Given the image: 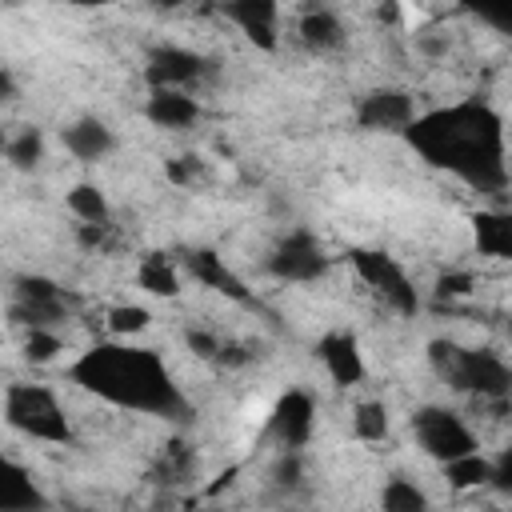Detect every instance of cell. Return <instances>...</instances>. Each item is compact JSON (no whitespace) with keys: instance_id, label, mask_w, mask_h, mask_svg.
<instances>
[{"instance_id":"1","label":"cell","mask_w":512,"mask_h":512,"mask_svg":"<svg viewBox=\"0 0 512 512\" xmlns=\"http://www.w3.org/2000/svg\"><path fill=\"white\" fill-rule=\"evenodd\" d=\"M404 136L428 164L464 176L480 192H504V124L488 104L472 100L456 108H436L428 116H412Z\"/></svg>"},{"instance_id":"2","label":"cell","mask_w":512,"mask_h":512,"mask_svg":"<svg viewBox=\"0 0 512 512\" xmlns=\"http://www.w3.org/2000/svg\"><path fill=\"white\" fill-rule=\"evenodd\" d=\"M68 376L116 404V408H132V412H148V416H168V420H184L188 416V400L176 388L172 372L164 368V360L152 348H136V344H96L88 348Z\"/></svg>"},{"instance_id":"3","label":"cell","mask_w":512,"mask_h":512,"mask_svg":"<svg viewBox=\"0 0 512 512\" xmlns=\"http://www.w3.org/2000/svg\"><path fill=\"white\" fill-rule=\"evenodd\" d=\"M428 364L436 368L440 380H448L456 392H472L480 400H508L512 372L508 364L488 352V348H460L452 340H432L428 344Z\"/></svg>"},{"instance_id":"4","label":"cell","mask_w":512,"mask_h":512,"mask_svg":"<svg viewBox=\"0 0 512 512\" xmlns=\"http://www.w3.org/2000/svg\"><path fill=\"white\" fill-rule=\"evenodd\" d=\"M4 420L32 436V440H48V444H72V424L56 400L52 388L44 384H8L4 392Z\"/></svg>"},{"instance_id":"5","label":"cell","mask_w":512,"mask_h":512,"mask_svg":"<svg viewBox=\"0 0 512 512\" xmlns=\"http://www.w3.org/2000/svg\"><path fill=\"white\" fill-rule=\"evenodd\" d=\"M412 432H416L420 448H424L432 460H440V464L452 460V456L476 452V436H472V428H468L452 408H436V404L420 408V412L412 416Z\"/></svg>"},{"instance_id":"6","label":"cell","mask_w":512,"mask_h":512,"mask_svg":"<svg viewBox=\"0 0 512 512\" xmlns=\"http://www.w3.org/2000/svg\"><path fill=\"white\" fill-rule=\"evenodd\" d=\"M348 264H352L356 276H360L364 284H372V288H376L400 316H412V312L420 308L416 288L408 284L404 268H400L388 252H376V248H352V252H348Z\"/></svg>"},{"instance_id":"7","label":"cell","mask_w":512,"mask_h":512,"mask_svg":"<svg viewBox=\"0 0 512 512\" xmlns=\"http://www.w3.org/2000/svg\"><path fill=\"white\" fill-rule=\"evenodd\" d=\"M324 268H328V256L316 244V236L304 228L288 232L268 256V272L280 280H316V276H324Z\"/></svg>"},{"instance_id":"8","label":"cell","mask_w":512,"mask_h":512,"mask_svg":"<svg viewBox=\"0 0 512 512\" xmlns=\"http://www.w3.org/2000/svg\"><path fill=\"white\" fill-rule=\"evenodd\" d=\"M312 420H316V404L304 388H292L276 400L272 416H268V440H276L280 448H304L312 436Z\"/></svg>"},{"instance_id":"9","label":"cell","mask_w":512,"mask_h":512,"mask_svg":"<svg viewBox=\"0 0 512 512\" xmlns=\"http://www.w3.org/2000/svg\"><path fill=\"white\" fill-rule=\"evenodd\" d=\"M416 116V100L404 88H376L356 104V124L368 132H404Z\"/></svg>"},{"instance_id":"10","label":"cell","mask_w":512,"mask_h":512,"mask_svg":"<svg viewBox=\"0 0 512 512\" xmlns=\"http://www.w3.org/2000/svg\"><path fill=\"white\" fill-rule=\"evenodd\" d=\"M204 76V56L188 52V48H156L144 64V80L148 88H184L192 80Z\"/></svg>"},{"instance_id":"11","label":"cell","mask_w":512,"mask_h":512,"mask_svg":"<svg viewBox=\"0 0 512 512\" xmlns=\"http://www.w3.org/2000/svg\"><path fill=\"white\" fill-rule=\"evenodd\" d=\"M224 16L264 52H276V0H224Z\"/></svg>"},{"instance_id":"12","label":"cell","mask_w":512,"mask_h":512,"mask_svg":"<svg viewBox=\"0 0 512 512\" xmlns=\"http://www.w3.org/2000/svg\"><path fill=\"white\" fill-rule=\"evenodd\" d=\"M316 356L324 360L336 388H352L364 380V356H360V340L352 332H328L316 344Z\"/></svg>"},{"instance_id":"13","label":"cell","mask_w":512,"mask_h":512,"mask_svg":"<svg viewBox=\"0 0 512 512\" xmlns=\"http://www.w3.org/2000/svg\"><path fill=\"white\" fill-rule=\"evenodd\" d=\"M184 264H188V272L200 280V284H208L212 292H220V296H228V300H252V292H248V284L224 264V256H216L212 248H192L188 256H184Z\"/></svg>"},{"instance_id":"14","label":"cell","mask_w":512,"mask_h":512,"mask_svg":"<svg viewBox=\"0 0 512 512\" xmlns=\"http://www.w3.org/2000/svg\"><path fill=\"white\" fill-rule=\"evenodd\" d=\"M60 140H64V148H68L76 160H84V164L104 160V156L116 148L112 128H108L104 120H96V116H80V120L64 124V128H60Z\"/></svg>"},{"instance_id":"15","label":"cell","mask_w":512,"mask_h":512,"mask_svg":"<svg viewBox=\"0 0 512 512\" xmlns=\"http://www.w3.org/2000/svg\"><path fill=\"white\" fill-rule=\"evenodd\" d=\"M144 116L156 128H188L200 116V104L184 88H152V96L144 104Z\"/></svg>"},{"instance_id":"16","label":"cell","mask_w":512,"mask_h":512,"mask_svg":"<svg viewBox=\"0 0 512 512\" xmlns=\"http://www.w3.org/2000/svg\"><path fill=\"white\" fill-rule=\"evenodd\" d=\"M40 504H48V500L40 496L32 476L20 464H12L8 456H0V508L16 512V508H40Z\"/></svg>"},{"instance_id":"17","label":"cell","mask_w":512,"mask_h":512,"mask_svg":"<svg viewBox=\"0 0 512 512\" xmlns=\"http://www.w3.org/2000/svg\"><path fill=\"white\" fill-rule=\"evenodd\" d=\"M472 236H476V248L484 256H496V260L512 256V216L508 212H476Z\"/></svg>"},{"instance_id":"18","label":"cell","mask_w":512,"mask_h":512,"mask_svg":"<svg viewBox=\"0 0 512 512\" xmlns=\"http://www.w3.org/2000/svg\"><path fill=\"white\" fill-rule=\"evenodd\" d=\"M300 40L312 52H332V48L344 44V24L328 8H312V12L300 16Z\"/></svg>"},{"instance_id":"19","label":"cell","mask_w":512,"mask_h":512,"mask_svg":"<svg viewBox=\"0 0 512 512\" xmlns=\"http://www.w3.org/2000/svg\"><path fill=\"white\" fill-rule=\"evenodd\" d=\"M136 284H140L144 292H152V296H164V300L180 296V276H176V268H172L160 252H148V256L140 260V268H136Z\"/></svg>"},{"instance_id":"20","label":"cell","mask_w":512,"mask_h":512,"mask_svg":"<svg viewBox=\"0 0 512 512\" xmlns=\"http://www.w3.org/2000/svg\"><path fill=\"white\" fill-rule=\"evenodd\" d=\"M68 316V296L60 300H16L8 308V320L20 324V328H52Z\"/></svg>"},{"instance_id":"21","label":"cell","mask_w":512,"mask_h":512,"mask_svg":"<svg viewBox=\"0 0 512 512\" xmlns=\"http://www.w3.org/2000/svg\"><path fill=\"white\" fill-rule=\"evenodd\" d=\"M64 204H68V212L80 220V224H108V216H112V208H108V196L96 188V184H72L68 188V196H64Z\"/></svg>"},{"instance_id":"22","label":"cell","mask_w":512,"mask_h":512,"mask_svg":"<svg viewBox=\"0 0 512 512\" xmlns=\"http://www.w3.org/2000/svg\"><path fill=\"white\" fill-rule=\"evenodd\" d=\"M488 472H492V460L480 456V452H464V456H452L444 460V476L452 488H484L488 484Z\"/></svg>"},{"instance_id":"23","label":"cell","mask_w":512,"mask_h":512,"mask_svg":"<svg viewBox=\"0 0 512 512\" xmlns=\"http://www.w3.org/2000/svg\"><path fill=\"white\" fill-rule=\"evenodd\" d=\"M388 428H392V420H388V408L380 400H360L352 408V432H356V440L380 444V440H388Z\"/></svg>"},{"instance_id":"24","label":"cell","mask_w":512,"mask_h":512,"mask_svg":"<svg viewBox=\"0 0 512 512\" xmlns=\"http://www.w3.org/2000/svg\"><path fill=\"white\" fill-rule=\"evenodd\" d=\"M4 160L16 168V172H32L40 160H44V136L40 128H24L20 136H12L4 144Z\"/></svg>"},{"instance_id":"25","label":"cell","mask_w":512,"mask_h":512,"mask_svg":"<svg viewBox=\"0 0 512 512\" xmlns=\"http://www.w3.org/2000/svg\"><path fill=\"white\" fill-rule=\"evenodd\" d=\"M380 504H384L388 512H424V508H428V496H424L412 480L392 476V480L384 484V492H380Z\"/></svg>"},{"instance_id":"26","label":"cell","mask_w":512,"mask_h":512,"mask_svg":"<svg viewBox=\"0 0 512 512\" xmlns=\"http://www.w3.org/2000/svg\"><path fill=\"white\" fill-rule=\"evenodd\" d=\"M148 324H152V312L140 308V304H116V308H108V332L112 336H136Z\"/></svg>"},{"instance_id":"27","label":"cell","mask_w":512,"mask_h":512,"mask_svg":"<svg viewBox=\"0 0 512 512\" xmlns=\"http://www.w3.org/2000/svg\"><path fill=\"white\" fill-rule=\"evenodd\" d=\"M60 352H64V344H60V336H56L52 328H28V336H24V356H28L32 364H52Z\"/></svg>"},{"instance_id":"28","label":"cell","mask_w":512,"mask_h":512,"mask_svg":"<svg viewBox=\"0 0 512 512\" xmlns=\"http://www.w3.org/2000/svg\"><path fill=\"white\" fill-rule=\"evenodd\" d=\"M304 480V460H300V448H280L276 464H272V484L276 488H296Z\"/></svg>"},{"instance_id":"29","label":"cell","mask_w":512,"mask_h":512,"mask_svg":"<svg viewBox=\"0 0 512 512\" xmlns=\"http://www.w3.org/2000/svg\"><path fill=\"white\" fill-rule=\"evenodd\" d=\"M12 288H16V300H60L64 296L60 284L48 276H16Z\"/></svg>"},{"instance_id":"30","label":"cell","mask_w":512,"mask_h":512,"mask_svg":"<svg viewBox=\"0 0 512 512\" xmlns=\"http://www.w3.org/2000/svg\"><path fill=\"white\" fill-rule=\"evenodd\" d=\"M472 272H444L440 280H436V296L440 300H456V296H468L472 292Z\"/></svg>"},{"instance_id":"31","label":"cell","mask_w":512,"mask_h":512,"mask_svg":"<svg viewBox=\"0 0 512 512\" xmlns=\"http://www.w3.org/2000/svg\"><path fill=\"white\" fill-rule=\"evenodd\" d=\"M188 348L200 356V360H216V352H220V340L212 336V332H204V328H188Z\"/></svg>"},{"instance_id":"32","label":"cell","mask_w":512,"mask_h":512,"mask_svg":"<svg viewBox=\"0 0 512 512\" xmlns=\"http://www.w3.org/2000/svg\"><path fill=\"white\" fill-rule=\"evenodd\" d=\"M488 484H492L496 492H512V452H500V460H492Z\"/></svg>"},{"instance_id":"33","label":"cell","mask_w":512,"mask_h":512,"mask_svg":"<svg viewBox=\"0 0 512 512\" xmlns=\"http://www.w3.org/2000/svg\"><path fill=\"white\" fill-rule=\"evenodd\" d=\"M168 180L172 184H192L196 180V164H192V156H180V160H168Z\"/></svg>"},{"instance_id":"34","label":"cell","mask_w":512,"mask_h":512,"mask_svg":"<svg viewBox=\"0 0 512 512\" xmlns=\"http://www.w3.org/2000/svg\"><path fill=\"white\" fill-rule=\"evenodd\" d=\"M416 48H420L424 56H444V52H448V40H444V36H432V32H420V36H416Z\"/></svg>"},{"instance_id":"35","label":"cell","mask_w":512,"mask_h":512,"mask_svg":"<svg viewBox=\"0 0 512 512\" xmlns=\"http://www.w3.org/2000/svg\"><path fill=\"white\" fill-rule=\"evenodd\" d=\"M104 232H108V224H80V244L84 248H100L104 244Z\"/></svg>"},{"instance_id":"36","label":"cell","mask_w":512,"mask_h":512,"mask_svg":"<svg viewBox=\"0 0 512 512\" xmlns=\"http://www.w3.org/2000/svg\"><path fill=\"white\" fill-rule=\"evenodd\" d=\"M20 96V88H16V76L8 72V68H0V104H8V100H16Z\"/></svg>"},{"instance_id":"37","label":"cell","mask_w":512,"mask_h":512,"mask_svg":"<svg viewBox=\"0 0 512 512\" xmlns=\"http://www.w3.org/2000/svg\"><path fill=\"white\" fill-rule=\"evenodd\" d=\"M376 16H380V24H396V20H400V4H396V0H380Z\"/></svg>"},{"instance_id":"38","label":"cell","mask_w":512,"mask_h":512,"mask_svg":"<svg viewBox=\"0 0 512 512\" xmlns=\"http://www.w3.org/2000/svg\"><path fill=\"white\" fill-rule=\"evenodd\" d=\"M64 4H76V8H108L116 0H64Z\"/></svg>"},{"instance_id":"39","label":"cell","mask_w":512,"mask_h":512,"mask_svg":"<svg viewBox=\"0 0 512 512\" xmlns=\"http://www.w3.org/2000/svg\"><path fill=\"white\" fill-rule=\"evenodd\" d=\"M156 4H160V8H180L184 0H156Z\"/></svg>"},{"instance_id":"40","label":"cell","mask_w":512,"mask_h":512,"mask_svg":"<svg viewBox=\"0 0 512 512\" xmlns=\"http://www.w3.org/2000/svg\"><path fill=\"white\" fill-rule=\"evenodd\" d=\"M0 4H8V8H16V4H20V0H0Z\"/></svg>"},{"instance_id":"41","label":"cell","mask_w":512,"mask_h":512,"mask_svg":"<svg viewBox=\"0 0 512 512\" xmlns=\"http://www.w3.org/2000/svg\"><path fill=\"white\" fill-rule=\"evenodd\" d=\"M4 144H8V140H4V136H0V156H4Z\"/></svg>"}]
</instances>
